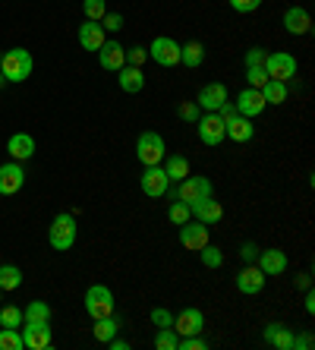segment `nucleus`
<instances>
[{"mask_svg":"<svg viewBox=\"0 0 315 350\" xmlns=\"http://www.w3.org/2000/svg\"><path fill=\"white\" fill-rule=\"evenodd\" d=\"M0 76L7 82H25L32 76V54L25 48H10L0 54Z\"/></svg>","mask_w":315,"mask_h":350,"instance_id":"nucleus-1","label":"nucleus"},{"mask_svg":"<svg viewBox=\"0 0 315 350\" xmlns=\"http://www.w3.org/2000/svg\"><path fill=\"white\" fill-rule=\"evenodd\" d=\"M211 189L215 187H211L208 177H199V174L193 177V174H186V177L177 183V189L170 193V199H180V202H186V205H195L199 199H208Z\"/></svg>","mask_w":315,"mask_h":350,"instance_id":"nucleus-2","label":"nucleus"},{"mask_svg":"<svg viewBox=\"0 0 315 350\" xmlns=\"http://www.w3.org/2000/svg\"><path fill=\"white\" fill-rule=\"evenodd\" d=\"M48 240L54 250L66 253L70 246L76 243V218L70 212H60L54 221H51V230H48Z\"/></svg>","mask_w":315,"mask_h":350,"instance_id":"nucleus-3","label":"nucleus"},{"mask_svg":"<svg viewBox=\"0 0 315 350\" xmlns=\"http://www.w3.org/2000/svg\"><path fill=\"white\" fill-rule=\"evenodd\" d=\"M265 73L268 79H277V82H290L297 79V57L290 51H275V54H265Z\"/></svg>","mask_w":315,"mask_h":350,"instance_id":"nucleus-4","label":"nucleus"},{"mask_svg":"<svg viewBox=\"0 0 315 350\" xmlns=\"http://www.w3.org/2000/svg\"><path fill=\"white\" fill-rule=\"evenodd\" d=\"M164 139L158 136V133L146 130V133H139L136 139V158L142 161V167H152V164H161L164 161Z\"/></svg>","mask_w":315,"mask_h":350,"instance_id":"nucleus-5","label":"nucleus"},{"mask_svg":"<svg viewBox=\"0 0 315 350\" xmlns=\"http://www.w3.org/2000/svg\"><path fill=\"white\" fill-rule=\"evenodd\" d=\"M85 312H89L92 322H95V319H105V316H113V293H111V287L92 284L89 291H85Z\"/></svg>","mask_w":315,"mask_h":350,"instance_id":"nucleus-6","label":"nucleus"},{"mask_svg":"<svg viewBox=\"0 0 315 350\" xmlns=\"http://www.w3.org/2000/svg\"><path fill=\"white\" fill-rule=\"evenodd\" d=\"M148 57L154 60L158 66H177L180 64V44L174 38H167V35H158V38L148 44Z\"/></svg>","mask_w":315,"mask_h":350,"instance_id":"nucleus-7","label":"nucleus"},{"mask_svg":"<svg viewBox=\"0 0 315 350\" xmlns=\"http://www.w3.org/2000/svg\"><path fill=\"white\" fill-rule=\"evenodd\" d=\"M139 187H142V193H146L148 199H161V196H167L170 180H167V174H164L161 164H152V167H146V171H142Z\"/></svg>","mask_w":315,"mask_h":350,"instance_id":"nucleus-8","label":"nucleus"},{"mask_svg":"<svg viewBox=\"0 0 315 350\" xmlns=\"http://www.w3.org/2000/svg\"><path fill=\"white\" fill-rule=\"evenodd\" d=\"M195 133H199V139H202L205 146H221V142H224V120H221V114H202L199 117V120H195Z\"/></svg>","mask_w":315,"mask_h":350,"instance_id":"nucleus-9","label":"nucleus"},{"mask_svg":"<svg viewBox=\"0 0 315 350\" xmlns=\"http://www.w3.org/2000/svg\"><path fill=\"white\" fill-rule=\"evenodd\" d=\"M180 243L189 250V253H199L205 243H208V224H202V221H186V224H180Z\"/></svg>","mask_w":315,"mask_h":350,"instance_id":"nucleus-10","label":"nucleus"},{"mask_svg":"<svg viewBox=\"0 0 315 350\" xmlns=\"http://www.w3.org/2000/svg\"><path fill=\"white\" fill-rule=\"evenodd\" d=\"M236 291L246 293V297H256V293H262V291H265V271H262L259 265L246 262V265H243V271L236 275Z\"/></svg>","mask_w":315,"mask_h":350,"instance_id":"nucleus-11","label":"nucleus"},{"mask_svg":"<svg viewBox=\"0 0 315 350\" xmlns=\"http://www.w3.org/2000/svg\"><path fill=\"white\" fill-rule=\"evenodd\" d=\"M174 332L177 334H202V328H205V316H202V310H195V306H186V310H180L177 316H174Z\"/></svg>","mask_w":315,"mask_h":350,"instance_id":"nucleus-12","label":"nucleus"},{"mask_svg":"<svg viewBox=\"0 0 315 350\" xmlns=\"http://www.w3.org/2000/svg\"><path fill=\"white\" fill-rule=\"evenodd\" d=\"M23 347L29 350H48L51 347V328L48 322H23Z\"/></svg>","mask_w":315,"mask_h":350,"instance_id":"nucleus-13","label":"nucleus"},{"mask_svg":"<svg viewBox=\"0 0 315 350\" xmlns=\"http://www.w3.org/2000/svg\"><path fill=\"white\" fill-rule=\"evenodd\" d=\"M256 265L265 271V278L284 275V271H287V253H284V250H277V246H271V250H259Z\"/></svg>","mask_w":315,"mask_h":350,"instance_id":"nucleus-14","label":"nucleus"},{"mask_svg":"<svg viewBox=\"0 0 315 350\" xmlns=\"http://www.w3.org/2000/svg\"><path fill=\"white\" fill-rule=\"evenodd\" d=\"M236 114H243V117H259L262 111H265V98H262V92L259 89H249V85H246V89L240 92V95H236Z\"/></svg>","mask_w":315,"mask_h":350,"instance_id":"nucleus-15","label":"nucleus"},{"mask_svg":"<svg viewBox=\"0 0 315 350\" xmlns=\"http://www.w3.org/2000/svg\"><path fill=\"white\" fill-rule=\"evenodd\" d=\"M25 183V171L19 161H10L0 167V196H16Z\"/></svg>","mask_w":315,"mask_h":350,"instance_id":"nucleus-16","label":"nucleus"},{"mask_svg":"<svg viewBox=\"0 0 315 350\" xmlns=\"http://www.w3.org/2000/svg\"><path fill=\"white\" fill-rule=\"evenodd\" d=\"M98 64L105 66V70H111V73H117L120 66H126V48H123L120 41H105L98 48Z\"/></svg>","mask_w":315,"mask_h":350,"instance_id":"nucleus-17","label":"nucleus"},{"mask_svg":"<svg viewBox=\"0 0 315 350\" xmlns=\"http://www.w3.org/2000/svg\"><path fill=\"white\" fill-rule=\"evenodd\" d=\"M224 101H227V89H224V82H208V85H202L199 98H195V105L202 107V111H211V114H218Z\"/></svg>","mask_w":315,"mask_h":350,"instance_id":"nucleus-18","label":"nucleus"},{"mask_svg":"<svg viewBox=\"0 0 315 350\" xmlns=\"http://www.w3.org/2000/svg\"><path fill=\"white\" fill-rule=\"evenodd\" d=\"M224 136L227 139H234V142H249L252 136H256V126H252L249 117H243V114H234V117H227L224 120Z\"/></svg>","mask_w":315,"mask_h":350,"instance_id":"nucleus-19","label":"nucleus"},{"mask_svg":"<svg viewBox=\"0 0 315 350\" xmlns=\"http://www.w3.org/2000/svg\"><path fill=\"white\" fill-rule=\"evenodd\" d=\"M284 29L290 35H309L312 32V16H309V10L303 7H290L284 13Z\"/></svg>","mask_w":315,"mask_h":350,"instance_id":"nucleus-20","label":"nucleus"},{"mask_svg":"<svg viewBox=\"0 0 315 350\" xmlns=\"http://www.w3.org/2000/svg\"><path fill=\"white\" fill-rule=\"evenodd\" d=\"M193 208V215H195V221H202V224H221V218H224V205L221 202H215V199H199L195 205H189Z\"/></svg>","mask_w":315,"mask_h":350,"instance_id":"nucleus-21","label":"nucleus"},{"mask_svg":"<svg viewBox=\"0 0 315 350\" xmlns=\"http://www.w3.org/2000/svg\"><path fill=\"white\" fill-rule=\"evenodd\" d=\"M117 79H120V89L126 95H139V92L146 89V73H142V66H120L117 70Z\"/></svg>","mask_w":315,"mask_h":350,"instance_id":"nucleus-22","label":"nucleus"},{"mask_svg":"<svg viewBox=\"0 0 315 350\" xmlns=\"http://www.w3.org/2000/svg\"><path fill=\"white\" fill-rule=\"evenodd\" d=\"M7 152H10V158L13 161H29V158L35 155V139L29 136V133H13L10 136V142H7Z\"/></svg>","mask_w":315,"mask_h":350,"instance_id":"nucleus-23","label":"nucleus"},{"mask_svg":"<svg viewBox=\"0 0 315 350\" xmlns=\"http://www.w3.org/2000/svg\"><path fill=\"white\" fill-rule=\"evenodd\" d=\"M105 41H107V32L101 29V23H89L85 19V25H79V44L85 51H98Z\"/></svg>","mask_w":315,"mask_h":350,"instance_id":"nucleus-24","label":"nucleus"},{"mask_svg":"<svg viewBox=\"0 0 315 350\" xmlns=\"http://www.w3.org/2000/svg\"><path fill=\"white\" fill-rule=\"evenodd\" d=\"M262 338H265V344H271L277 350H293V332L287 325H281V322H271Z\"/></svg>","mask_w":315,"mask_h":350,"instance_id":"nucleus-25","label":"nucleus"},{"mask_svg":"<svg viewBox=\"0 0 315 350\" xmlns=\"http://www.w3.org/2000/svg\"><path fill=\"white\" fill-rule=\"evenodd\" d=\"M92 334H95L98 344H107L111 338H117V334H120V319H117V316L95 319V328H92Z\"/></svg>","mask_w":315,"mask_h":350,"instance_id":"nucleus-26","label":"nucleus"},{"mask_svg":"<svg viewBox=\"0 0 315 350\" xmlns=\"http://www.w3.org/2000/svg\"><path fill=\"white\" fill-rule=\"evenodd\" d=\"M180 64L189 66V70H199L205 64V48L202 41H189V44H180Z\"/></svg>","mask_w":315,"mask_h":350,"instance_id":"nucleus-27","label":"nucleus"},{"mask_svg":"<svg viewBox=\"0 0 315 350\" xmlns=\"http://www.w3.org/2000/svg\"><path fill=\"white\" fill-rule=\"evenodd\" d=\"M262 98H265V105H284L287 101V82H277V79H268L265 85H262Z\"/></svg>","mask_w":315,"mask_h":350,"instance_id":"nucleus-28","label":"nucleus"},{"mask_svg":"<svg viewBox=\"0 0 315 350\" xmlns=\"http://www.w3.org/2000/svg\"><path fill=\"white\" fill-rule=\"evenodd\" d=\"M164 174H167L170 183H180V180L189 174V158L186 155H170L167 161H164Z\"/></svg>","mask_w":315,"mask_h":350,"instance_id":"nucleus-29","label":"nucleus"},{"mask_svg":"<svg viewBox=\"0 0 315 350\" xmlns=\"http://www.w3.org/2000/svg\"><path fill=\"white\" fill-rule=\"evenodd\" d=\"M23 322H51V306L44 300H32L23 310Z\"/></svg>","mask_w":315,"mask_h":350,"instance_id":"nucleus-30","label":"nucleus"},{"mask_svg":"<svg viewBox=\"0 0 315 350\" xmlns=\"http://www.w3.org/2000/svg\"><path fill=\"white\" fill-rule=\"evenodd\" d=\"M23 284V271L16 265H0V291H19Z\"/></svg>","mask_w":315,"mask_h":350,"instance_id":"nucleus-31","label":"nucleus"},{"mask_svg":"<svg viewBox=\"0 0 315 350\" xmlns=\"http://www.w3.org/2000/svg\"><path fill=\"white\" fill-rule=\"evenodd\" d=\"M82 13L89 23H101L107 13V0H82Z\"/></svg>","mask_w":315,"mask_h":350,"instance_id":"nucleus-32","label":"nucleus"},{"mask_svg":"<svg viewBox=\"0 0 315 350\" xmlns=\"http://www.w3.org/2000/svg\"><path fill=\"white\" fill-rule=\"evenodd\" d=\"M0 350H23V334H19V328L0 325Z\"/></svg>","mask_w":315,"mask_h":350,"instance_id":"nucleus-33","label":"nucleus"},{"mask_svg":"<svg viewBox=\"0 0 315 350\" xmlns=\"http://www.w3.org/2000/svg\"><path fill=\"white\" fill-rule=\"evenodd\" d=\"M199 256H202L205 269H221V265H224V253H221L218 246H211V243H205L202 250H199Z\"/></svg>","mask_w":315,"mask_h":350,"instance_id":"nucleus-34","label":"nucleus"},{"mask_svg":"<svg viewBox=\"0 0 315 350\" xmlns=\"http://www.w3.org/2000/svg\"><path fill=\"white\" fill-rule=\"evenodd\" d=\"M177 344H180V338L174 328H158L154 332V347L158 350H177Z\"/></svg>","mask_w":315,"mask_h":350,"instance_id":"nucleus-35","label":"nucleus"},{"mask_svg":"<svg viewBox=\"0 0 315 350\" xmlns=\"http://www.w3.org/2000/svg\"><path fill=\"white\" fill-rule=\"evenodd\" d=\"M167 218L180 228V224H186V221L193 218V208H189L186 202H180V199H174V202H170V208H167Z\"/></svg>","mask_w":315,"mask_h":350,"instance_id":"nucleus-36","label":"nucleus"},{"mask_svg":"<svg viewBox=\"0 0 315 350\" xmlns=\"http://www.w3.org/2000/svg\"><path fill=\"white\" fill-rule=\"evenodd\" d=\"M0 325L19 328L23 325V310H19V306H3V310H0Z\"/></svg>","mask_w":315,"mask_h":350,"instance_id":"nucleus-37","label":"nucleus"},{"mask_svg":"<svg viewBox=\"0 0 315 350\" xmlns=\"http://www.w3.org/2000/svg\"><path fill=\"white\" fill-rule=\"evenodd\" d=\"M177 114H180V120H186V123H193V126H195V120L202 117V107L195 105V101H180Z\"/></svg>","mask_w":315,"mask_h":350,"instance_id":"nucleus-38","label":"nucleus"},{"mask_svg":"<svg viewBox=\"0 0 315 350\" xmlns=\"http://www.w3.org/2000/svg\"><path fill=\"white\" fill-rule=\"evenodd\" d=\"M246 82H249V89H262L268 82L265 66H246Z\"/></svg>","mask_w":315,"mask_h":350,"instance_id":"nucleus-39","label":"nucleus"},{"mask_svg":"<svg viewBox=\"0 0 315 350\" xmlns=\"http://www.w3.org/2000/svg\"><path fill=\"white\" fill-rule=\"evenodd\" d=\"M148 319H152L154 328H170L174 325V316H170V310H164V306H154V310L148 312Z\"/></svg>","mask_w":315,"mask_h":350,"instance_id":"nucleus-40","label":"nucleus"},{"mask_svg":"<svg viewBox=\"0 0 315 350\" xmlns=\"http://www.w3.org/2000/svg\"><path fill=\"white\" fill-rule=\"evenodd\" d=\"M146 57H148L146 44H136V48L126 51V64H130V66H142V64H146Z\"/></svg>","mask_w":315,"mask_h":350,"instance_id":"nucleus-41","label":"nucleus"},{"mask_svg":"<svg viewBox=\"0 0 315 350\" xmlns=\"http://www.w3.org/2000/svg\"><path fill=\"white\" fill-rule=\"evenodd\" d=\"M177 350H208V341H202L199 334H186L183 341L177 344Z\"/></svg>","mask_w":315,"mask_h":350,"instance_id":"nucleus-42","label":"nucleus"},{"mask_svg":"<svg viewBox=\"0 0 315 350\" xmlns=\"http://www.w3.org/2000/svg\"><path fill=\"white\" fill-rule=\"evenodd\" d=\"M230 7H234V13H256V10L262 7V0H230Z\"/></svg>","mask_w":315,"mask_h":350,"instance_id":"nucleus-43","label":"nucleus"},{"mask_svg":"<svg viewBox=\"0 0 315 350\" xmlns=\"http://www.w3.org/2000/svg\"><path fill=\"white\" fill-rule=\"evenodd\" d=\"M101 29H105V32H120V29H123V16H120V13H105Z\"/></svg>","mask_w":315,"mask_h":350,"instance_id":"nucleus-44","label":"nucleus"},{"mask_svg":"<svg viewBox=\"0 0 315 350\" xmlns=\"http://www.w3.org/2000/svg\"><path fill=\"white\" fill-rule=\"evenodd\" d=\"M265 54H268L265 48H249L246 51V66H262L265 64Z\"/></svg>","mask_w":315,"mask_h":350,"instance_id":"nucleus-45","label":"nucleus"},{"mask_svg":"<svg viewBox=\"0 0 315 350\" xmlns=\"http://www.w3.org/2000/svg\"><path fill=\"white\" fill-rule=\"evenodd\" d=\"M315 338L312 332H303V334H293V350H312Z\"/></svg>","mask_w":315,"mask_h":350,"instance_id":"nucleus-46","label":"nucleus"},{"mask_svg":"<svg viewBox=\"0 0 315 350\" xmlns=\"http://www.w3.org/2000/svg\"><path fill=\"white\" fill-rule=\"evenodd\" d=\"M256 256H259V246L252 243V240H246V243L240 246V259H243V265H246V262H256Z\"/></svg>","mask_w":315,"mask_h":350,"instance_id":"nucleus-47","label":"nucleus"},{"mask_svg":"<svg viewBox=\"0 0 315 350\" xmlns=\"http://www.w3.org/2000/svg\"><path fill=\"white\" fill-rule=\"evenodd\" d=\"M303 310H306L309 316H312V312H315V293H312V287H309V291H306V300H303Z\"/></svg>","mask_w":315,"mask_h":350,"instance_id":"nucleus-48","label":"nucleus"},{"mask_svg":"<svg viewBox=\"0 0 315 350\" xmlns=\"http://www.w3.org/2000/svg\"><path fill=\"white\" fill-rule=\"evenodd\" d=\"M107 347H111V350H130V341H120V338H111V341H107Z\"/></svg>","mask_w":315,"mask_h":350,"instance_id":"nucleus-49","label":"nucleus"},{"mask_svg":"<svg viewBox=\"0 0 315 350\" xmlns=\"http://www.w3.org/2000/svg\"><path fill=\"white\" fill-rule=\"evenodd\" d=\"M297 287H299V291H309V287H312V278H309V275H299L297 278Z\"/></svg>","mask_w":315,"mask_h":350,"instance_id":"nucleus-50","label":"nucleus"},{"mask_svg":"<svg viewBox=\"0 0 315 350\" xmlns=\"http://www.w3.org/2000/svg\"><path fill=\"white\" fill-rule=\"evenodd\" d=\"M0 293H3V291H0Z\"/></svg>","mask_w":315,"mask_h":350,"instance_id":"nucleus-51","label":"nucleus"}]
</instances>
